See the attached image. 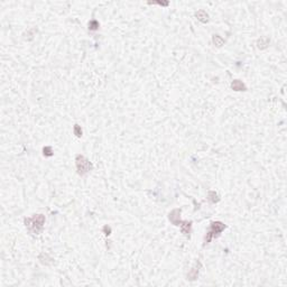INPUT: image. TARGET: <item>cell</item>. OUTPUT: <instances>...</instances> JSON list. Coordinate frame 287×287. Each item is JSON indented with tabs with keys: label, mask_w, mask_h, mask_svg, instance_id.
<instances>
[{
	"label": "cell",
	"mask_w": 287,
	"mask_h": 287,
	"mask_svg": "<svg viewBox=\"0 0 287 287\" xmlns=\"http://www.w3.org/2000/svg\"><path fill=\"white\" fill-rule=\"evenodd\" d=\"M45 223V216L43 214H37L33 218L25 219V225L34 235H39V232L43 230Z\"/></svg>",
	"instance_id": "1"
},
{
	"label": "cell",
	"mask_w": 287,
	"mask_h": 287,
	"mask_svg": "<svg viewBox=\"0 0 287 287\" xmlns=\"http://www.w3.org/2000/svg\"><path fill=\"white\" fill-rule=\"evenodd\" d=\"M75 163H76L78 173L80 175H85L86 173L89 171H91V168H92V164L86 159L85 157L82 156V155H78V156H76Z\"/></svg>",
	"instance_id": "2"
},
{
	"label": "cell",
	"mask_w": 287,
	"mask_h": 287,
	"mask_svg": "<svg viewBox=\"0 0 287 287\" xmlns=\"http://www.w3.org/2000/svg\"><path fill=\"white\" fill-rule=\"evenodd\" d=\"M224 228H225V225L222 222H213L211 224V230L205 235V243H209L212 240L213 237L220 235L221 232L224 230Z\"/></svg>",
	"instance_id": "3"
},
{
	"label": "cell",
	"mask_w": 287,
	"mask_h": 287,
	"mask_svg": "<svg viewBox=\"0 0 287 287\" xmlns=\"http://www.w3.org/2000/svg\"><path fill=\"white\" fill-rule=\"evenodd\" d=\"M179 213H181V210L176 209L173 210L171 213H169V220L175 224V225H179L181 224V220H179Z\"/></svg>",
	"instance_id": "4"
},
{
	"label": "cell",
	"mask_w": 287,
	"mask_h": 287,
	"mask_svg": "<svg viewBox=\"0 0 287 287\" xmlns=\"http://www.w3.org/2000/svg\"><path fill=\"white\" fill-rule=\"evenodd\" d=\"M191 225H192V223H191V222H186V221H185V222H181V224H179L182 232L186 235V237H189V238H190V233H191Z\"/></svg>",
	"instance_id": "5"
},
{
	"label": "cell",
	"mask_w": 287,
	"mask_h": 287,
	"mask_svg": "<svg viewBox=\"0 0 287 287\" xmlns=\"http://www.w3.org/2000/svg\"><path fill=\"white\" fill-rule=\"evenodd\" d=\"M231 88L233 90H235V91H246L247 88L246 85L243 84L241 81H239V80H235V81H233L231 84Z\"/></svg>",
	"instance_id": "6"
},
{
	"label": "cell",
	"mask_w": 287,
	"mask_h": 287,
	"mask_svg": "<svg viewBox=\"0 0 287 287\" xmlns=\"http://www.w3.org/2000/svg\"><path fill=\"white\" fill-rule=\"evenodd\" d=\"M200 266H201V264L200 262H198L196 264V266L195 267H193V269L191 270L190 272V274H189V279H191V280H194V279H196L198 278V275H199V268H200Z\"/></svg>",
	"instance_id": "7"
},
{
	"label": "cell",
	"mask_w": 287,
	"mask_h": 287,
	"mask_svg": "<svg viewBox=\"0 0 287 287\" xmlns=\"http://www.w3.org/2000/svg\"><path fill=\"white\" fill-rule=\"evenodd\" d=\"M196 17H198L199 20H201L202 22H208V18H209L208 14L203 10H200L199 12H196Z\"/></svg>",
	"instance_id": "8"
},
{
	"label": "cell",
	"mask_w": 287,
	"mask_h": 287,
	"mask_svg": "<svg viewBox=\"0 0 287 287\" xmlns=\"http://www.w3.org/2000/svg\"><path fill=\"white\" fill-rule=\"evenodd\" d=\"M258 48H265L267 47V45L269 44V39L267 37H262L258 41Z\"/></svg>",
	"instance_id": "9"
},
{
	"label": "cell",
	"mask_w": 287,
	"mask_h": 287,
	"mask_svg": "<svg viewBox=\"0 0 287 287\" xmlns=\"http://www.w3.org/2000/svg\"><path fill=\"white\" fill-rule=\"evenodd\" d=\"M209 200L212 203H215V202L219 201V196H218V194L215 192H209Z\"/></svg>",
	"instance_id": "10"
},
{
	"label": "cell",
	"mask_w": 287,
	"mask_h": 287,
	"mask_svg": "<svg viewBox=\"0 0 287 287\" xmlns=\"http://www.w3.org/2000/svg\"><path fill=\"white\" fill-rule=\"evenodd\" d=\"M213 43H214L216 46H222V44H223V39H222L219 35H214V36H213Z\"/></svg>",
	"instance_id": "11"
},
{
	"label": "cell",
	"mask_w": 287,
	"mask_h": 287,
	"mask_svg": "<svg viewBox=\"0 0 287 287\" xmlns=\"http://www.w3.org/2000/svg\"><path fill=\"white\" fill-rule=\"evenodd\" d=\"M98 27H99V22H98L97 20H91V22H89V29L90 30H95V29H98Z\"/></svg>",
	"instance_id": "12"
},
{
	"label": "cell",
	"mask_w": 287,
	"mask_h": 287,
	"mask_svg": "<svg viewBox=\"0 0 287 287\" xmlns=\"http://www.w3.org/2000/svg\"><path fill=\"white\" fill-rule=\"evenodd\" d=\"M74 134L76 135V137H81L82 136V129L78 125H75L74 126Z\"/></svg>",
	"instance_id": "13"
},
{
	"label": "cell",
	"mask_w": 287,
	"mask_h": 287,
	"mask_svg": "<svg viewBox=\"0 0 287 287\" xmlns=\"http://www.w3.org/2000/svg\"><path fill=\"white\" fill-rule=\"evenodd\" d=\"M52 149H51V147H45L44 148V155H46V156H51L52 155Z\"/></svg>",
	"instance_id": "14"
}]
</instances>
